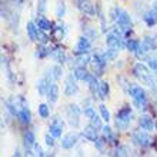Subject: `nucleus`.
<instances>
[{"label":"nucleus","mask_w":157,"mask_h":157,"mask_svg":"<svg viewBox=\"0 0 157 157\" xmlns=\"http://www.w3.org/2000/svg\"><path fill=\"white\" fill-rule=\"evenodd\" d=\"M156 128H157V120H156Z\"/></svg>","instance_id":"a18cd8bd"},{"label":"nucleus","mask_w":157,"mask_h":157,"mask_svg":"<svg viewBox=\"0 0 157 157\" xmlns=\"http://www.w3.org/2000/svg\"><path fill=\"white\" fill-rule=\"evenodd\" d=\"M128 151L127 149L124 147V146H119L116 150H114V153H113V156H127Z\"/></svg>","instance_id":"4c0bfd02"},{"label":"nucleus","mask_w":157,"mask_h":157,"mask_svg":"<svg viewBox=\"0 0 157 157\" xmlns=\"http://www.w3.org/2000/svg\"><path fill=\"white\" fill-rule=\"evenodd\" d=\"M133 143L136 146H139V147H150L151 146V137H150V134L147 132H136L133 133Z\"/></svg>","instance_id":"0eeeda50"},{"label":"nucleus","mask_w":157,"mask_h":157,"mask_svg":"<svg viewBox=\"0 0 157 157\" xmlns=\"http://www.w3.org/2000/svg\"><path fill=\"white\" fill-rule=\"evenodd\" d=\"M90 124H93V126H94L96 128H101L103 127V123H101V119H100L99 116H97V114H94V116L93 117H90Z\"/></svg>","instance_id":"72a5a7b5"},{"label":"nucleus","mask_w":157,"mask_h":157,"mask_svg":"<svg viewBox=\"0 0 157 157\" xmlns=\"http://www.w3.org/2000/svg\"><path fill=\"white\" fill-rule=\"evenodd\" d=\"M50 70H52V75H53L54 80H59V78L62 77V67L60 66H53Z\"/></svg>","instance_id":"f704fd0d"},{"label":"nucleus","mask_w":157,"mask_h":157,"mask_svg":"<svg viewBox=\"0 0 157 157\" xmlns=\"http://www.w3.org/2000/svg\"><path fill=\"white\" fill-rule=\"evenodd\" d=\"M47 39H49V37L44 34V30L40 29V32H39V40H40L41 44H46V43H47Z\"/></svg>","instance_id":"ea45409f"},{"label":"nucleus","mask_w":157,"mask_h":157,"mask_svg":"<svg viewBox=\"0 0 157 157\" xmlns=\"http://www.w3.org/2000/svg\"><path fill=\"white\" fill-rule=\"evenodd\" d=\"M36 144V136H34V133L32 130L29 132H26L25 134V147H26V154L27 156H32V147Z\"/></svg>","instance_id":"9b49d317"},{"label":"nucleus","mask_w":157,"mask_h":157,"mask_svg":"<svg viewBox=\"0 0 157 157\" xmlns=\"http://www.w3.org/2000/svg\"><path fill=\"white\" fill-rule=\"evenodd\" d=\"M156 49H157V39L151 37V36H146V37L143 39V41L140 43L139 50L136 52V56L137 57H143V56H146V53L153 52V50H156Z\"/></svg>","instance_id":"20e7f679"},{"label":"nucleus","mask_w":157,"mask_h":157,"mask_svg":"<svg viewBox=\"0 0 157 157\" xmlns=\"http://www.w3.org/2000/svg\"><path fill=\"white\" fill-rule=\"evenodd\" d=\"M143 20H144V23L149 26V27H153V26L157 23V12L156 10H149V12H146L144 16H143Z\"/></svg>","instance_id":"dca6fc26"},{"label":"nucleus","mask_w":157,"mask_h":157,"mask_svg":"<svg viewBox=\"0 0 157 157\" xmlns=\"http://www.w3.org/2000/svg\"><path fill=\"white\" fill-rule=\"evenodd\" d=\"M77 78L75 77V75H69L66 77V84H64V94L67 97H70V96L76 94L78 91V86H77V82H76Z\"/></svg>","instance_id":"6e6552de"},{"label":"nucleus","mask_w":157,"mask_h":157,"mask_svg":"<svg viewBox=\"0 0 157 157\" xmlns=\"http://www.w3.org/2000/svg\"><path fill=\"white\" fill-rule=\"evenodd\" d=\"M78 141V134L75 132L69 133V134H66V136L62 139V147L63 149H71L73 146H76V143Z\"/></svg>","instance_id":"9d476101"},{"label":"nucleus","mask_w":157,"mask_h":157,"mask_svg":"<svg viewBox=\"0 0 157 157\" xmlns=\"http://www.w3.org/2000/svg\"><path fill=\"white\" fill-rule=\"evenodd\" d=\"M96 114V112H94V109L93 107H86L84 109V116L86 117H89V119H90V117H93Z\"/></svg>","instance_id":"a19ab883"},{"label":"nucleus","mask_w":157,"mask_h":157,"mask_svg":"<svg viewBox=\"0 0 157 157\" xmlns=\"http://www.w3.org/2000/svg\"><path fill=\"white\" fill-rule=\"evenodd\" d=\"M113 19L116 20L117 27L123 30L124 34H130L132 33V19L128 16V13L126 10H121L119 7H114L112 12Z\"/></svg>","instance_id":"f257e3e1"},{"label":"nucleus","mask_w":157,"mask_h":157,"mask_svg":"<svg viewBox=\"0 0 157 157\" xmlns=\"http://www.w3.org/2000/svg\"><path fill=\"white\" fill-rule=\"evenodd\" d=\"M101 130H103V136H104V139L109 141V143H116V136L113 134V132H112V128L109 127V126H103L101 127Z\"/></svg>","instance_id":"a878e982"},{"label":"nucleus","mask_w":157,"mask_h":157,"mask_svg":"<svg viewBox=\"0 0 157 157\" xmlns=\"http://www.w3.org/2000/svg\"><path fill=\"white\" fill-rule=\"evenodd\" d=\"M47 100H49V103H56L59 100V87L57 84H52L47 91V94H46Z\"/></svg>","instance_id":"6ab92c4d"},{"label":"nucleus","mask_w":157,"mask_h":157,"mask_svg":"<svg viewBox=\"0 0 157 157\" xmlns=\"http://www.w3.org/2000/svg\"><path fill=\"white\" fill-rule=\"evenodd\" d=\"M53 80H54V77H53V75H52V70L46 71V75L43 76V77L39 80V83H37L39 94H40V96H46V94H47V91H49L50 86L53 84Z\"/></svg>","instance_id":"423d86ee"},{"label":"nucleus","mask_w":157,"mask_h":157,"mask_svg":"<svg viewBox=\"0 0 157 157\" xmlns=\"http://www.w3.org/2000/svg\"><path fill=\"white\" fill-rule=\"evenodd\" d=\"M128 94L133 97L134 103L139 106V107H146L147 106V93L141 86H136V84H132L128 87Z\"/></svg>","instance_id":"7ed1b4c3"},{"label":"nucleus","mask_w":157,"mask_h":157,"mask_svg":"<svg viewBox=\"0 0 157 157\" xmlns=\"http://www.w3.org/2000/svg\"><path fill=\"white\" fill-rule=\"evenodd\" d=\"M54 139H56V137L54 136H52V134H46V137H44V140H46V144L47 146H50V147H53L54 146Z\"/></svg>","instance_id":"58836bf2"},{"label":"nucleus","mask_w":157,"mask_h":157,"mask_svg":"<svg viewBox=\"0 0 157 157\" xmlns=\"http://www.w3.org/2000/svg\"><path fill=\"white\" fill-rule=\"evenodd\" d=\"M133 75L136 76L141 83L147 84V86H150V87L156 86V83H154L153 77H151V70H150L146 64H143V63L134 64V67H133Z\"/></svg>","instance_id":"f03ea898"},{"label":"nucleus","mask_w":157,"mask_h":157,"mask_svg":"<svg viewBox=\"0 0 157 157\" xmlns=\"http://www.w3.org/2000/svg\"><path fill=\"white\" fill-rule=\"evenodd\" d=\"M140 43L141 41L136 40V39H128V40L126 41V49H127L128 52H132V53H136L137 50H139V47H140Z\"/></svg>","instance_id":"393cba45"},{"label":"nucleus","mask_w":157,"mask_h":157,"mask_svg":"<svg viewBox=\"0 0 157 157\" xmlns=\"http://www.w3.org/2000/svg\"><path fill=\"white\" fill-rule=\"evenodd\" d=\"M33 149H34V154H36V156H44V153H43V150H41V147L40 146L37 144V143H36V144L33 146Z\"/></svg>","instance_id":"79ce46f5"},{"label":"nucleus","mask_w":157,"mask_h":157,"mask_svg":"<svg viewBox=\"0 0 157 157\" xmlns=\"http://www.w3.org/2000/svg\"><path fill=\"white\" fill-rule=\"evenodd\" d=\"M19 119L21 120V123H25V124H29L30 121H32V113H30V110H29L27 106H23V107L20 109Z\"/></svg>","instance_id":"412c9836"},{"label":"nucleus","mask_w":157,"mask_h":157,"mask_svg":"<svg viewBox=\"0 0 157 157\" xmlns=\"http://www.w3.org/2000/svg\"><path fill=\"white\" fill-rule=\"evenodd\" d=\"M99 109H100V114H101V119H103L104 121H107V123H109V120H110V112L107 110V107H106L104 104H100Z\"/></svg>","instance_id":"2f4dec72"},{"label":"nucleus","mask_w":157,"mask_h":157,"mask_svg":"<svg viewBox=\"0 0 157 157\" xmlns=\"http://www.w3.org/2000/svg\"><path fill=\"white\" fill-rule=\"evenodd\" d=\"M76 62L78 63V66H86L87 63L91 62V59L87 53H83V54H78V57L76 59Z\"/></svg>","instance_id":"c756f323"},{"label":"nucleus","mask_w":157,"mask_h":157,"mask_svg":"<svg viewBox=\"0 0 157 157\" xmlns=\"http://www.w3.org/2000/svg\"><path fill=\"white\" fill-rule=\"evenodd\" d=\"M52 56L56 59V62L57 63H64L66 62V53H64V50L62 47H56L54 50H52Z\"/></svg>","instance_id":"4be33fe9"},{"label":"nucleus","mask_w":157,"mask_h":157,"mask_svg":"<svg viewBox=\"0 0 157 157\" xmlns=\"http://www.w3.org/2000/svg\"><path fill=\"white\" fill-rule=\"evenodd\" d=\"M26 30H27L29 39L32 41L39 40V32H40V29H39V26L36 25V23H33V21H29V23H27V26H26Z\"/></svg>","instance_id":"2eb2a0df"},{"label":"nucleus","mask_w":157,"mask_h":157,"mask_svg":"<svg viewBox=\"0 0 157 157\" xmlns=\"http://www.w3.org/2000/svg\"><path fill=\"white\" fill-rule=\"evenodd\" d=\"M109 90H110V87H109L107 82L100 83V87H99V97L100 99H106V97L109 96Z\"/></svg>","instance_id":"bb28decb"},{"label":"nucleus","mask_w":157,"mask_h":157,"mask_svg":"<svg viewBox=\"0 0 157 157\" xmlns=\"http://www.w3.org/2000/svg\"><path fill=\"white\" fill-rule=\"evenodd\" d=\"M63 128H64V123L60 119H54L52 121V124L49 126V133L52 136L56 137V139H59L63 134Z\"/></svg>","instance_id":"1a4fd4ad"},{"label":"nucleus","mask_w":157,"mask_h":157,"mask_svg":"<svg viewBox=\"0 0 157 157\" xmlns=\"http://www.w3.org/2000/svg\"><path fill=\"white\" fill-rule=\"evenodd\" d=\"M66 14V4L63 3H59V6H57V10H56V16L57 17H63Z\"/></svg>","instance_id":"c9c22d12"},{"label":"nucleus","mask_w":157,"mask_h":157,"mask_svg":"<svg viewBox=\"0 0 157 157\" xmlns=\"http://www.w3.org/2000/svg\"><path fill=\"white\" fill-rule=\"evenodd\" d=\"M90 40L87 36H82L78 39L77 44H76V53L77 54H83V53H87L90 50Z\"/></svg>","instance_id":"f8f14e48"},{"label":"nucleus","mask_w":157,"mask_h":157,"mask_svg":"<svg viewBox=\"0 0 157 157\" xmlns=\"http://www.w3.org/2000/svg\"><path fill=\"white\" fill-rule=\"evenodd\" d=\"M73 75H75V77L77 78V80H86L87 76L90 75V73L86 70L84 66H77L75 69V71H73Z\"/></svg>","instance_id":"b1692460"},{"label":"nucleus","mask_w":157,"mask_h":157,"mask_svg":"<svg viewBox=\"0 0 157 157\" xmlns=\"http://www.w3.org/2000/svg\"><path fill=\"white\" fill-rule=\"evenodd\" d=\"M36 25L39 26V29L44 30V32H49V30L53 29V23H52L49 19H46V17H43V16L37 17V20H36Z\"/></svg>","instance_id":"aec40b11"},{"label":"nucleus","mask_w":157,"mask_h":157,"mask_svg":"<svg viewBox=\"0 0 157 157\" xmlns=\"http://www.w3.org/2000/svg\"><path fill=\"white\" fill-rule=\"evenodd\" d=\"M49 54H52V50L47 49L44 44L39 46L37 50H36V57H39V59H43V57H46V56H49Z\"/></svg>","instance_id":"c85d7f7f"},{"label":"nucleus","mask_w":157,"mask_h":157,"mask_svg":"<svg viewBox=\"0 0 157 157\" xmlns=\"http://www.w3.org/2000/svg\"><path fill=\"white\" fill-rule=\"evenodd\" d=\"M106 143H107V141H106V139H104V137H97V140L94 141V146H96V149H97V150H103Z\"/></svg>","instance_id":"e433bc0d"},{"label":"nucleus","mask_w":157,"mask_h":157,"mask_svg":"<svg viewBox=\"0 0 157 157\" xmlns=\"http://www.w3.org/2000/svg\"><path fill=\"white\" fill-rule=\"evenodd\" d=\"M154 10L157 12V2H156V4H154Z\"/></svg>","instance_id":"c03bdc74"},{"label":"nucleus","mask_w":157,"mask_h":157,"mask_svg":"<svg viewBox=\"0 0 157 157\" xmlns=\"http://www.w3.org/2000/svg\"><path fill=\"white\" fill-rule=\"evenodd\" d=\"M139 124H140V127L143 128V130H146V132H151V130L156 127V123H153V119L150 116H147V114H144V116H141L140 119H139Z\"/></svg>","instance_id":"ddd939ff"},{"label":"nucleus","mask_w":157,"mask_h":157,"mask_svg":"<svg viewBox=\"0 0 157 157\" xmlns=\"http://www.w3.org/2000/svg\"><path fill=\"white\" fill-rule=\"evenodd\" d=\"M119 119L121 120H127V121H130L132 120V107L130 106H124L123 109H120L119 112H117V116Z\"/></svg>","instance_id":"5701e85b"},{"label":"nucleus","mask_w":157,"mask_h":157,"mask_svg":"<svg viewBox=\"0 0 157 157\" xmlns=\"http://www.w3.org/2000/svg\"><path fill=\"white\" fill-rule=\"evenodd\" d=\"M146 60H147V66H149V69L153 71L154 75H157V56L156 54H154V56H149Z\"/></svg>","instance_id":"cd10ccee"},{"label":"nucleus","mask_w":157,"mask_h":157,"mask_svg":"<svg viewBox=\"0 0 157 157\" xmlns=\"http://www.w3.org/2000/svg\"><path fill=\"white\" fill-rule=\"evenodd\" d=\"M87 84H89V89L93 94H99V87H100V83H97V78H96V75H89L86 78Z\"/></svg>","instance_id":"a211bd4d"},{"label":"nucleus","mask_w":157,"mask_h":157,"mask_svg":"<svg viewBox=\"0 0 157 157\" xmlns=\"http://www.w3.org/2000/svg\"><path fill=\"white\" fill-rule=\"evenodd\" d=\"M97 130L99 128H96L93 124H89V126H86V127L83 128V132H82V134L84 137H86L87 140H90V141H96L97 140Z\"/></svg>","instance_id":"4468645a"},{"label":"nucleus","mask_w":157,"mask_h":157,"mask_svg":"<svg viewBox=\"0 0 157 157\" xmlns=\"http://www.w3.org/2000/svg\"><path fill=\"white\" fill-rule=\"evenodd\" d=\"M116 127L119 128V130H127L128 127V124H130V121H127V120H121L119 119V117H116Z\"/></svg>","instance_id":"473e14b6"},{"label":"nucleus","mask_w":157,"mask_h":157,"mask_svg":"<svg viewBox=\"0 0 157 157\" xmlns=\"http://www.w3.org/2000/svg\"><path fill=\"white\" fill-rule=\"evenodd\" d=\"M39 114H40L41 119H47L50 114L49 106H47V104H40V106H39Z\"/></svg>","instance_id":"7c9ffc66"},{"label":"nucleus","mask_w":157,"mask_h":157,"mask_svg":"<svg viewBox=\"0 0 157 157\" xmlns=\"http://www.w3.org/2000/svg\"><path fill=\"white\" fill-rule=\"evenodd\" d=\"M67 120H69V124L71 127H77L80 124V114H82V110L77 104H70L67 106Z\"/></svg>","instance_id":"39448f33"},{"label":"nucleus","mask_w":157,"mask_h":157,"mask_svg":"<svg viewBox=\"0 0 157 157\" xmlns=\"http://www.w3.org/2000/svg\"><path fill=\"white\" fill-rule=\"evenodd\" d=\"M46 2L47 0H39V4H37V10L40 13H43L46 10Z\"/></svg>","instance_id":"37998d69"},{"label":"nucleus","mask_w":157,"mask_h":157,"mask_svg":"<svg viewBox=\"0 0 157 157\" xmlns=\"http://www.w3.org/2000/svg\"><path fill=\"white\" fill-rule=\"evenodd\" d=\"M78 7H80V10H82L83 13H86L89 16H94L96 14V10H94V7H93V4L86 2V0H78Z\"/></svg>","instance_id":"f3484780"}]
</instances>
